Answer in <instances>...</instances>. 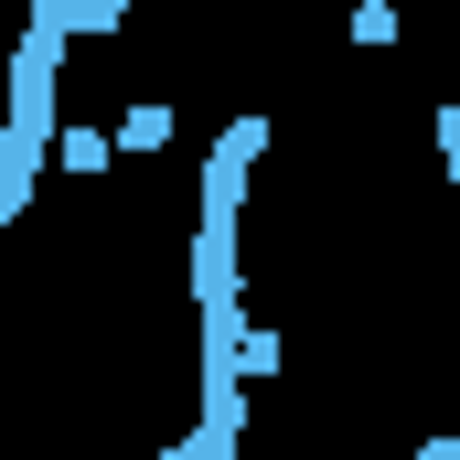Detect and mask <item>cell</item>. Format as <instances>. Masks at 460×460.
<instances>
[{
    "mask_svg": "<svg viewBox=\"0 0 460 460\" xmlns=\"http://www.w3.org/2000/svg\"><path fill=\"white\" fill-rule=\"evenodd\" d=\"M353 43H396V11L385 0H353Z\"/></svg>",
    "mask_w": 460,
    "mask_h": 460,
    "instance_id": "cell-4",
    "label": "cell"
},
{
    "mask_svg": "<svg viewBox=\"0 0 460 460\" xmlns=\"http://www.w3.org/2000/svg\"><path fill=\"white\" fill-rule=\"evenodd\" d=\"M418 460H460V439H450V429H429V450H418Z\"/></svg>",
    "mask_w": 460,
    "mask_h": 460,
    "instance_id": "cell-7",
    "label": "cell"
},
{
    "mask_svg": "<svg viewBox=\"0 0 460 460\" xmlns=\"http://www.w3.org/2000/svg\"><path fill=\"white\" fill-rule=\"evenodd\" d=\"M439 139H450V182H460V108H439Z\"/></svg>",
    "mask_w": 460,
    "mask_h": 460,
    "instance_id": "cell-6",
    "label": "cell"
},
{
    "mask_svg": "<svg viewBox=\"0 0 460 460\" xmlns=\"http://www.w3.org/2000/svg\"><path fill=\"white\" fill-rule=\"evenodd\" d=\"M108 161H118V139H108V128H86V118L65 128V118H54V172H75V182H97Z\"/></svg>",
    "mask_w": 460,
    "mask_h": 460,
    "instance_id": "cell-2",
    "label": "cell"
},
{
    "mask_svg": "<svg viewBox=\"0 0 460 460\" xmlns=\"http://www.w3.org/2000/svg\"><path fill=\"white\" fill-rule=\"evenodd\" d=\"M268 161V118H226L215 161H204V226H193V300H246V257H235V215H246V182Z\"/></svg>",
    "mask_w": 460,
    "mask_h": 460,
    "instance_id": "cell-1",
    "label": "cell"
},
{
    "mask_svg": "<svg viewBox=\"0 0 460 460\" xmlns=\"http://www.w3.org/2000/svg\"><path fill=\"white\" fill-rule=\"evenodd\" d=\"M118 150H161V139H172V108H161V97H150V108H128V128H108Z\"/></svg>",
    "mask_w": 460,
    "mask_h": 460,
    "instance_id": "cell-3",
    "label": "cell"
},
{
    "mask_svg": "<svg viewBox=\"0 0 460 460\" xmlns=\"http://www.w3.org/2000/svg\"><path fill=\"white\" fill-rule=\"evenodd\" d=\"M172 460H235V439H226V429H193V439H182Z\"/></svg>",
    "mask_w": 460,
    "mask_h": 460,
    "instance_id": "cell-5",
    "label": "cell"
}]
</instances>
